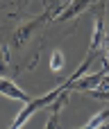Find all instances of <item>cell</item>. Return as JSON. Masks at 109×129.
I'll return each instance as SVG.
<instances>
[{"label": "cell", "instance_id": "obj_4", "mask_svg": "<svg viewBox=\"0 0 109 129\" xmlns=\"http://www.w3.org/2000/svg\"><path fill=\"white\" fill-rule=\"evenodd\" d=\"M107 73H109V63H107V59L102 57V66H100V70H96V73H91V75H84V77H80L77 82H73V84H71V91H80V93L91 91V88H96V86L105 79Z\"/></svg>", "mask_w": 109, "mask_h": 129}, {"label": "cell", "instance_id": "obj_8", "mask_svg": "<svg viewBox=\"0 0 109 129\" xmlns=\"http://www.w3.org/2000/svg\"><path fill=\"white\" fill-rule=\"evenodd\" d=\"M84 95H89L91 100H109V82H107V79H102L96 88L84 91Z\"/></svg>", "mask_w": 109, "mask_h": 129}, {"label": "cell", "instance_id": "obj_7", "mask_svg": "<svg viewBox=\"0 0 109 129\" xmlns=\"http://www.w3.org/2000/svg\"><path fill=\"white\" fill-rule=\"evenodd\" d=\"M66 68V54H64V50H52V54H50V70L55 73V75H59L61 70Z\"/></svg>", "mask_w": 109, "mask_h": 129}, {"label": "cell", "instance_id": "obj_12", "mask_svg": "<svg viewBox=\"0 0 109 129\" xmlns=\"http://www.w3.org/2000/svg\"><path fill=\"white\" fill-rule=\"evenodd\" d=\"M0 5H5V2H2V0H0Z\"/></svg>", "mask_w": 109, "mask_h": 129}, {"label": "cell", "instance_id": "obj_6", "mask_svg": "<svg viewBox=\"0 0 109 129\" xmlns=\"http://www.w3.org/2000/svg\"><path fill=\"white\" fill-rule=\"evenodd\" d=\"M93 2H96V0H71V2L66 5V9L55 16V20H57V23H66V20H71V18H77L82 11H86L89 7H93Z\"/></svg>", "mask_w": 109, "mask_h": 129}, {"label": "cell", "instance_id": "obj_10", "mask_svg": "<svg viewBox=\"0 0 109 129\" xmlns=\"http://www.w3.org/2000/svg\"><path fill=\"white\" fill-rule=\"evenodd\" d=\"M9 68H11L9 66V48H0V77H5Z\"/></svg>", "mask_w": 109, "mask_h": 129}, {"label": "cell", "instance_id": "obj_2", "mask_svg": "<svg viewBox=\"0 0 109 129\" xmlns=\"http://www.w3.org/2000/svg\"><path fill=\"white\" fill-rule=\"evenodd\" d=\"M50 18V11L46 9L43 14H39V16H34V18H30L27 23H23V25H18L16 29H14V34H11V41H9V45L11 48H16V50H20L32 36H34V32L36 29H41L43 25H46V20Z\"/></svg>", "mask_w": 109, "mask_h": 129}, {"label": "cell", "instance_id": "obj_5", "mask_svg": "<svg viewBox=\"0 0 109 129\" xmlns=\"http://www.w3.org/2000/svg\"><path fill=\"white\" fill-rule=\"evenodd\" d=\"M0 95L9 98V100H16V102H20V104H25V102L32 100V98H30L14 79H9V77H0Z\"/></svg>", "mask_w": 109, "mask_h": 129}, {"label": "cell", "instance_id": "obj_3", "mask_svg": "<svg viewBox=\"0 0 109 129\" xmlns=\"http://www.w3.org/2000/svg\"><path fill=\"white\" fill-rule=\"evenodd\" d=\"M105 39H107V14H105V0H100L98 5H93V29H91L89 50L100 52Z\"/></svg>", "mask_w": 109, "mask_h": 129}, {"label": "cell", "instance_id": "obj_9", "mask_svg": "<svg viewBox=\"0 0 109 129\" xmlns=\"http://www.w3.org/2000/svg\"><path fill=\"white\" fill-rule=\"evenodd\" d=\"M107 118H109V109H102V111H98V113H96L89 122H84L80 129H98L102 122H107Z\"/></svg>", "mask_w": 109, "mask_h": 129}, {"label": "cell", "instance_id": "obj_1", "mask_svg": "<svg viewBox=\"0 0 109 129\" xmlns=\"http://www.w3.org/2000/svg\"><path fill=\"white\" fill-rule=\"evenodd\" d=\"M64 91V86L59 84L57 88H52V91H48L46 95H41V98H32L30 102H25L23 104V109L16 113V118L11 120V125H9V129H23L25 125H27V120L32 118V116H36V111H41V109H48L57 98H59V93Z\"/></svg>", "mask_w": 109, "mask_h": 129}, {"label": "cell", "instance_id": "obj_11", "mask_svg": "<svg viewBox=\"0 0 109 129\" xmlns=\"http://www.w3.org/2000/svg\"><path fill=\"white\" fill-rule=\"evenodd\" d=\"M100 52H102V57L107 59V63H109V34H107V39H105V43H102V48H100Z\"/></svg>", "mask_w": 109, "mask_h": 129}]
</instances>
